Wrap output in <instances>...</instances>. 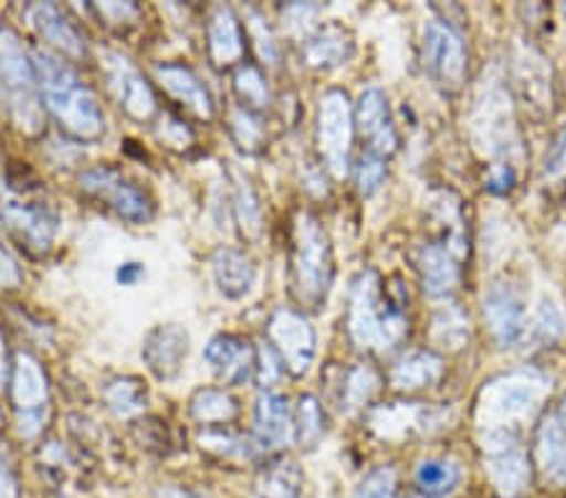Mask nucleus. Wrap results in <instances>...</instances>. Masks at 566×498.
<instances>
[{
    "instance_id": "34",
    "label": "nucleus",
    "mask_w": 566,
    "mask_h": 498,
    "mask_svg": "<svg viewBox=\"0 0 566 498\" xmlns=\"http://www.w3.org/2000/svg\"><path fill=\"white\" fill-rule=\"evenodd\" d=\"M433 342L446 350H461L465 348V342L471 338V328H469V317L455 305H446L433 317Z\"/></svg>"
},
{
    "instance_id": "38",
    "label": "nucleus",
    "mask_w": 566,
    "mask_h": 498,
    "mask_svg": "<svg viewBox=\"0 0 566 498\" xmlns=\"http://www.w3.org/2000/svg\"><path fill=\"white\" fill-rule=\"evenodd\" d=\"M353 498H398V470L392 466H376L355 488Z\"/></svg>"
},
{
    "instance_id": "36",
    "label": "nucleus",
    "mask_w": 566,
    "mask_h": 498,
    "mask_svg": "<svg viewBox=\"0 0 566 498\" xmlns=\"http://www.w3.org/2000/svg\"><path fill=\"white\" fill-rule=\"evenodd\" d=\"M230 134L234 144L240 149H244L248 153L258 151L262 147V139H264V129H262V121L258 114H250L244 112L242 106H232L230 108Z\"/></svg>"
},
{
    "instance_id": "11",
    "label": "nucleus",
    "mask_w": 566,
    "mask_h": 498,
    "mask_svg": "<svg viewBox=\"0 0 566 498\" xmlns=\"http://www.w3.org/2000/svg\"><path fill=\"white\" fill-rule=\"evenodd\" d=\"M268 342L290 375L303 378L317 356V335L313 322L292 307H280L268 322Z\"/></svg>"
},
{
    "instance_id": "4",
    "label": "nucleus",
    "mask_w": 566,
    "mask_h": 498,
    "mask_svg": "<svg viewBox=\"0 0 566 498\" xmlns=\"http://www.w3.org/2000/svg\"><path fill=\"white\" fill-rule=\"evenodd\" d=\"M348 332L360 350H373L380 356L396 350L408 335L403 303L382 293L380 277L373 269L360 272L353 283Z\"/></svg>"
},
{
    "instance_id": "28",
    "label": "nucleus",
    "mask_w": 566,
    "mask_h": 498,
    "mask_svg": "<svg viewBox=\"0 0 566 498\" xmlns=\"http://www.w3.org/2000/svg\"><path fill=\"white\" fill-rule=\"evenodd\" d=\"M258 498H303V468L297 460L277 456L268 458L254 481Z\"/></svg>"
},
{
    "instance_id": "44",
    "label": "nucleus",
    "mask_w": 566,
    "mask_h": 498,
    "mask_svg": "<svg viewBox=\"0 0 566 498\" xmlns=\"http://www.w3.org/2000/svg\"><path fill=\"white\" fill-rule=\"evenodd\" d=\"M96 13L102 15V21H108V25H114V23L139 21L142 8L134 3H104V6H96Z\"/></svg>"
},
{
    "instance_id": "10",
    "label": "nucleus",
    "mask_w": 566,
    "mask_h": 498,
    "mask_svg": "<svg viewBox=\"0 0 566 498\" xmlns=\"http://www.w3.org/2000/svg\"><path fill=\"white\" fill-rule=\"evenodd\" d=\"M423 66L446 94H459L469 76V51L449 21H431L423 31Z\"/></svg>"
},
{
    "instance_id": "45",
    "label": "nucleus",
    "mask_w": 566,
    "mask_h": 498,
    "mask_svg": "<svg viewBox=\"0 0 566 498\" xmlns=\"http://www.w3.org/2000/svg\"><path fill=\"white\" fill-rule=\"evenodd\" d=\"M262 23H264V21H258V18H254V25H252L254 39H258L260 56H262L264 61H268V63H277V59H280V45H277L275 35H272L270 29L262 33Z\"/></svg>"
},
{
    "instance_id": "47",
    "label": "nucleus",
    "mask_w": 566,
    "mask_h": 498,
    "mask_svg": "<svg viewBox=\"0 0 566 498\" xmlns=\"http://www.w3.org/2000/svg\"><path fill=\"white\" fill-rule=\"evenodd\" d=\"M21 269L15 267V262L6 255V250L0 247V283H3L6 287H18L21 285Z\"/></svg>"
},
{
    "instance_id": "9",
    "label": "nucleus",
    "mask_w": 566,
    "mask_h": 498,
    "mask_svg": "<svg viewBox=\"0 0 566 498\" xmlns=\"http://www.w3.org/2000/svg\"><path fill=\"white\" fill-rule=\"evenodd\" d=\"M81 189L96 202L106 204L116 216L132 224H146L154 216V202L136 181L124 177L116 167L86 169L78 179Z\"/></svg>"
},
{
    "instance_id": "18",
    "label": "nucleus",
    "mask_w": 566,
    "mask_h": 498,
    "mask_svg": "<svg viewBox=\"0 0 566 498\" xmlns=\"http://www.w3.org/2000/svg\"><path fill=\"white\" fill-rule=\"evenodd\" d=\"M205 360L224 385H244L258 368V346L232 332H219L205 348Z\"/></svg>"
},
{
    "instance_id": "13",
    "label": "nucleus",
    "mask_w": 566,
    "mask_h": 498,
    "mask_svg": "<svg viewBox=\"0 0 566 498\" xmlns=\"http://www.w3.org/2000/svg\"><path fill=\"white\" fill-rule=\"evenodd\" d=\"M290 441H295V413H292L287 398L262 393L254 405V425L250 433L252 453L272 458Z\"/></svg>"
},
{
    "instance_id": "12",
    "label": "nucleus",
    "mask_w": 566,
    "mask_h": 498,
    "mask_svg": "<svg viewBox=\"0 0 566 498\" xmlns=\"http://www.w3.org/2000/svg\"><path fill=\"white\" fill-rule=\"evenodd\" d=\"M0 216L13 234V240L33 257H45L53 250L59 234V214L49 202L35 199H15L8 202Z\"/></svg>"
},
{
    "instance_id": "14",
    "label": "nucleus",
    "mask_w": 566,
    "mask_h": 498,
    "mask_svg": "<svg viewBox=\"0 0 566 498\" xmlns=\"http://www.w3.org/2000/svg\"><path fill=\"white\" fill-rule=\"evenodd\" d=\"M25 18H29L33 31L49 45L51 53H56V56L69 63H81L88 59L86 35L78 31V25L56 3L29 6Z\"/></svg>"
},
{
    "instance_id": "19",
    "label": "nucleus",
    "mask_w": 566,
    "mask_h": 498,
    "mask_svg": "<svg viewBox=\"0 0 566 498\" xmlns=\"http://www.w3.org/2000/svg\"><path fill=\"white\" fill-rule=\"evenodd\" d=\"M189 356V332L177 322L157 325L144 335L142 360L159 380H175Z\"/></svg>"
},
{
    "instance_id": "5",
    "label": "nucleus",
    "mask_w": 566,
    "mask_h": 498,
    "mask_svg": "<svg viewBox=\"0 0 566 498\" xmlns=\"http://www.w3.org/2000/svg\"><path fill=\"white\" fill-rule=\"evenodd\" d=\"M0 96L13 124L31 136L43 131L45 108L35 63L11 29H0Z\"/></svg>"
},
{
    "instance_id": "21",
    "label": "nucleus",
    "mask_w": 566,
    "mask_h": 498,
    "mask_svg": "<svg viewBox=\"0 0 566 498\" xmlns=\"http://www.w3.org/2000/svg\"><path fill=\"white\" fill-rule=\"evenodd\" d=\"M161 88L175 98V102L187 108V112L199 121H209L214 116V98L209 88L202 84L195 71L185 63H157L154 68Z\"/></svg>"
},
{
    "instance_id": "46",
    "label": "nucleus",
    "mask_w": 566,
    "mask_h": 498,
    "mask_svg": "<svg viewBox=\"0 0 566 498\" xmlns=\"http://www.w3.org/2000/svg\"><path fill=\"white\" fill-rule=\"evenodd\" d=\"M144 275H146V269L142 262H124V265H118V269H116V283L124 287H134L142 283Z\"/></svg>"
},
{
    "instance_id": "48",
    "label": "nucleus",
    "mask_w": 566,
    "mask_h": 498,
    "mask_svg": "<svg viewBox=\"0 0 566 498\" xmlns=\"http://www.w3.org/2000/svg\"><path fill=\"white\" fill-rule=\"evenodd\" d=\"M0 498H18V481L8 470H0Z\"/></svg>"
},
{
    "instance_id": "31",
    "label": "nucleus",
    "mask_w": 566,
    "mask_h": 498,
    "mask_svg": "<svg viewBox=\"0 0 566 498\" xmlns=\"http://www.w3.org/2000/svg\"><path fill=\"white\" fill-rule=\"evenodd\" d=\"M102 395H104V403L108 405V411L116 413L118 418H132V415L142 413L146 407V385L134 375H122V378L108 380Z\"/></svg>"
},
{
    "instance_id": "3",
    "label": "nucleus",
    "mask_w": 566,
    "mask_h": 498,
    "mask_svg": "<svg viewBox=\"0 0 566 498\" xmlns=\"http://www.w3.org/2000/svg\"><path fill=\"white\" fill-rule=\"evenodd\" d=\"M335 277L331 234L313 212L300 210L292 220L290 240V289L307 310L325 305Z\"/></svg>"
},
{
    "instance_id": "40",
    "label": "nucleus",
    "mask_w": 566,
    "mask_h": 498,
    "mask_svg": "<svg viewBox=\"0 0 566 498\" xmlns=\"http://www.w3.org/2000/svg\"><path fill=\"white\" fill-rule=\"evenodd\" d=\"M542 177L552 184L566 179V124L554 131L552 141L546 144L542 159Z\"/></svg>"
},
{
    "instance_id": "30",
    "label": "nucleus",
    "mask_w": 566,
    "mask_h": 498,
    "mask_svg": "<svg viewBox=\"0 0 566 498\" xmlns=\"http://www.w3.org/2000/svg\"><path fill=\"white\" fill-rule=\"evenodd\" d=\"M232 91L237 96V106H242L250 114L262 116L272 104L268 78H264L262 68L254 66V63H242V66L234 68Z\"/></svg>"
},
{
    "instance_id": "52",
    "label": "nucleus",
    "mask_w": 566,
    "mask_h": 498,
    "mask_svg": "<svg viewBox=\"0 0 566 498\" xmlns=\"http://www.w3.org/2000/svg\"><path fill=\"white\" fill-rule=\"evenodd\" d=\"M408 498H423V496H408Z\"/></svg>"
},
{
    "instance_id": "26",
    "label": "nucleus",
    "mask_w": 566,
    "mask_h": 498,
    "mask_svg": "<svg viewBox=\"0 0 566 498\" xmlns=\"http://www.w3.org/2000/svg\"><path fill=\"white\" fill-rule=\"evenodd\" d=\"M443 378V358L433 350H416L400 358L390 370V385L403 393L433 388Z\"/></svg>"
},
{
    "instance_id": "22",
    "label": "nucleus",
    "mask_w": 566,
    "mask_h": 498,
    "mask_svg": "<svg viewBox=\"0 0 566 498\" xmlns=\"http://www.w3.org/2000/svg\"><path fill=\"white\" fill-rule=\"evenodd\" d=\"M13 405L21 413L23 421H45V411L51 405V385L49 375L41 368V362L29 352L18 356L15 378H13Z\"/></svg>"
},
{
    "instance_id": "39",
    "label": "nucleus",
    "mask_w": 566,
    "mask_h": 498,
    "mask_svg": "<svg viewBox=\"0 0 566 498\" xmlns=\"http://www.w3.org/2000/svg\"><path fill=\"white\" fill-rule=\"evenodd\" d=\"M388 174V161L376 157V153L363 151L358 165H355V184H358V192L363 197L376 194L378 189L382 187Z\"/></svg>"
},
{
    "instance_id": "27",
    "label": "nucleus",
    "mask_w": 566,
    "mask_h": 498,
    "mask_svg": "<svg viewBox=\"0 0 566 498\" xmlns=\"http://www.w3.org/2000/svg\"><path fill=\"white\" fill-rule=\"evenodd\" d=\"M189 415L202 428H230L240 415V403L224 388H199L189 398Z\"/></svg>"
},
{
    "instance_id": "50",
    "label": "nucleus",
    "mask_w": 566,
    "mask_h": 498,
    "mask_svg": "<svg viewBox=\"0 0 566 498\" xmlns=\"http://www.w3.org/2000/svg\"><path fill=\"white\" fill-rule=\"evenodd\" d=\"M554 413L556 415H559V418H562V423L566 425V393L559 398V403H556L554 405Z\"/></svg>"
},
{
    "instance_id": "37",
    "label": "nucleus",
    "mask_w": 566,
    "mask_h": 498,
    "mask_svg": "<svg viewBox=\"0 0 566 498\" xmlns=\"http://www.w3.org/2000/svg\"><path fill=\"white\" fill-rule=\"evenodd\" d=\"M532 335L538 346L549 348L554 342L562 340L564 335V317L559 312V307H556L552 300H542L534 317V325H532Z\"/></svg>"
},
{
    "instance_id": "2",
    "label": "nucleus",
    "mask_w": 566,
    "mask_h": 498,
    "mask_svg": "<svg viewBox=\"0 0 566 498\" xmlns=\"http://www.w3.org/2000/svg\"><path fill=\"white\" fill-rule=\"evenodd\" d=\"M552 393V378L538 368H516L483 383L476 398V425L481 431L522 433L524 421L542 407Z\"/></svg>"
},
{
    "instance_id": "8",
    "label": "nucleus",
    "mask_w": 566,
    "mask_h": 498,
    "mask_svg": "<svg viewBox=\"0 0 566 498\" xmlns=\"http://www.w3.org/2000/svg\"><path fill=\"white\" fill-rule=\"evenodd\" d=\"M102 74L108 96L129 119L139 124L154 121V116L159 114V98L129 56L118 51H102Z\"/></svg>"
},
{
    "instance_id": "7",
    "label": "nucleus",
    "mask_w": 566,
    "mask_h": 498,
    "mask_svg": "<svg viewBox=\"0 0 566 498\" xmlns=\"http://www.w3.org/2000/svg\"><path fill=\"white\" fill-rule=\"evenodd\" d=\"M483 468L501 498H522L534 478V466L522 446V433L481 431Z\"/></svg>"
},
{
    "instance_id": "24",
    "label": "nucleus",
    "mask_w": 566,
    "mask_h": 498,
    "mask_svg": "<svg viewBox=\"0 0 566 498\" xmlns=\"http://www.w3.org/2000/svg\"><path fill=\"white\" fill-rule=\"evenodd\" d=\"M212 275L217 289L227 300H242L258 279V267L250 255L234 247H219L212 255Z\"/></svg>"
},
{
    "instance_id": "51",
    "label": "nucleus",
    "mask_w": 566,
    "mask_h": 498,
    "mask_svg": "<svg viewBox=\"0 0 566 498\" xmlns=\"http://www.w3.org/2000/svg\"><path fill=\"white\" fill-rule=\"evenodd\" d=\"M562 11H564V15H566V3H564V6H562Z\"/></svg>"
},
{
    "instance_id": "25",
    "label": "nucleus",
    "mask_w": 566,
    "mask_h": 498,
    "mask_svg": "<svg viewBox=\"0 0 566 498\" xmlns=\"http://www.w3.org/2000/svg\"><path fill=\"white\" fill-rule=\"evenodd\" d=\"M418 269H421L426 295L433 297V300L451 297L461 283L459 259L438 242L426 244L421 250V255H418Z\"/></svg>"
},
{
    "instance_id": "23",
    "label": "nucleus",
    "mask_w": 566,
    "mask_h": 498,
    "mask_svg": "<svg viewBox=\"0 0 566 498\" xmlns=\"http://www.w3.org/2000/svg\"><path fill=\"white\" fill-rule=\"evenodd\" d=\"M355 53L353 35L340 25H323L303 41V63L313 71H333Z\"/></svg>"
},
{
    "instance_id": "6",
    "label": "nucleus",
    "mask_w": 566,
    "mask_h": 498,
    "mask_svg": "<svg viewBox=\"0 0 566 498\" xmlns=\"http://www.w3.org/2000/svg\"><path fill=\"white\" fill-rule=\"evenodd\" d=\"M315 141L323 169L333 179H345L353 165V141H355V108L350 98L340 88H331L319 96Z\"/></svg>"
},
{
    "instance_id": "20",
    "label": "nucleus",
    "mask_w": 566,
    "mask_h": 498,
    "mask_svg": "<svg viewBox=\"0 0 566 498\" xmlns=\"http://www.w3.org/2000/svg\"><path fill=\"white\" fill-rule=\"evenodd\" d=\"M207 56L214 68H237L248 56V33L230 6H214L209 13Z\"/></svg>"
},
{
    "instance_id": "16",
    "label": "nucleus",
    "mask_w": 566,
    "mask_h": 498,
    "mask_svg": "<svg viewBox=\"0 0 566 498\" xmlns=\"http://www.w3.org/2000/svg\"><path fill=\"white\" fill-rule=\"evenodd\" d=\"M483 320L496 346L511 348L526 330L524 297L514 285L494 283L483 293Z\"/></svg>"
},
{
    "instance_id": "41",
    "label": "nucleus",
    "mask_w": 566,
    "mask_h": 498,
    "mask_svg": "<svg viewBox=\"0 0 566 498\" xmlns=\"http://www.w3.org/2000/svg\"><path fill=\"white\" fill-rule=\"evenodd\" d=\"M282 375H285V365H282L275 348L264 340L262 346H258V368H254V378H258L262 391H272V388H277Z\"/></svg>"
},
{
    "instance_id": "49",
    "label": "nucleus",
    "mask_w": 566,
    "mask_h": 498,
    "mask_svg": "<svg viewBox=\"0 0 566 498\" xmlns=\"http://www.w3.org/2000/svg\"><path fill=\"white\" fill-rule=\"evenodd\" d=\"M157 498H205V496L191 491V488H185V486H167V488H161Z\"/></svg>"
},
{
    "instance_id": "15",
    "label": "nucleus",
    "mask_w": 566,
    "mask_h": 498,
    "mask_svg": "<svg viewBox=\"0 0 566 498\" xmlns=\"http://www.w3.org/2000/svg\"><path fill=\"white\" fill-rule=\"evenodd\" d=\"M355 131L365 139V151L380 159H390L398 151V134L390 121V106L386 91L368 86L355 104Z\"/></svg>"
},
{
    "instance_id": "1",
    "label": "nucleus",
    "mask_w": 566,
    "mask_h": 498,
    "mask_svg": "<svg viewBox=\"0 0 566 498\" xmlns=\"http://www.w3.org/2000/svg\"><path fill=\"white\" fill-rule=\"evenodd\" d=\"M35 74H39L41 98L45 114L59 124V129L78 144H94L104 136V112L78 71L56 53L43 49L35 53Z\"/></svg>"
},
{
    "instance_id": "42",
    "label": "nucleus",
    "mask_w": 566,
    "mask_h": 498,
    "mask_svg": "<svg viewBox=\"0 0 566 498\" xmlns=\"http://www.w3.org/2000/svg\"><path fill=\"white\" fill-rule=\"evenodd\" d=\"M159 139L169 147L185 149L195 144V131L189 129L185 119H177V116H161V126H159Z\"/></svg>"
},
{
    "instance_id": "35",
    "label": "nucleus",
    "mask_w": 566,
    "mask_h": 498,
    "mask_svg": "<svg viewBox=\"0 0 566 498\" xmlns=\"http://www.w3.org/2000/svg\"><path fill=\"white\" fill-rule=\"evenodd\" d=\"M234 174V214L240 220V226L248 237H258L262 230V206L260 199L254 194V187L250 179L240 174V171H232Z\"/></svg>"
},
{
    "instance_id": "43",
    "label": "nucleus",
    "mask_w": 566,
    "mask_h": 498,
    "mask_svg": "<svg viewBox=\"0 0 566 498\" xmlns=\"http://www.w3.org/2000/svg\"><path fill=\"white\" fill-rule=\"evenodd\" d=\"M516 184V171L509 161H499V165H491L489 177H486V189L491 194H509Z\"/></svg>"
},
{
    "instance_id": "32",
    "label": "nucleus",
    "mask_w": 566,
    "mask_h": 498,
    "mask_svg": "<svg viewBox=\"0 0 566 498\" xmlns=\"http://www.w3.org/2000/svg\"><path fill=\"white\" fill-rule=\"evenodd\" d=\"M327 433L323 405L315 395H300L295 407V443L303 451H315Z\"/></svg>"
},
{
    "instance_id": "17",
    "label": "nucleus",
    "mask_w": 566,
    "mask_h": 498,
    "mask_svg": "<svg viewBox=\"0 0 566 498\" xmlns=\"http://www.w3.org/2000/svg\"><path fill=\"white\" fill-rule=\"evenodd\" d=\"M528 458H532L534 474L544 484L556 488L566 486V425L554 413V407L538 418Z\"/></svg>"
},
{
    "instance_id": "33",
    "label": "nucleus",
    "mask_w": 566,
    "mask_h": 498,
    "mask_svg": "<svg viewBox=\"0 0 566 498\" xmlns=\"http://www.w3.org/2000/svg\"><path fill=\"white\" fill-rule=\"evenodd\" d=\"M378 373L368 365H355L343 370L340 375V407L343 411H358L368 405L373 393L378 391Z\"/></svg>"
},
{
    "instance_id": "29",
    "label": "nucleus",
    "mask_w": 566,
    "mask_h": 498,
    "mask_svg": "<svg viewBox=\"0 0 566 498\" xmlns=\"http://www.w3.org/2000/svg\"><path fill=\"white\" fill-rule=\"evenodd\" d=\"M413 484L418 496L446 498L461 484V466L451 458H423L416 466Z\"/></svg>"
}]
</instances>
